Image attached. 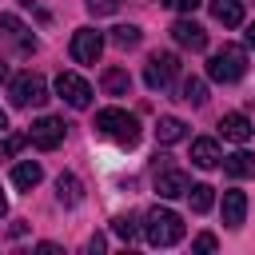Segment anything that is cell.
I'll return each instance as SVG.
<instances>
[{
  "label": "cell",
  "mask_w": 255,
  "mask_h": 255,
  "mask_svg": "<svg viewBox=\"0 0 255 255\" xmlns=\"http://www.w3.org/2000/svg\"><path fill=\"white\" fill-rule=\"evenodd\" d=\"M92 128H96V135H104V139H112V143H120V147H135V143H139V120H135L131 112H124V108H104V112H96Z\"/></svg>",
  "instance_id": "cell-1"
},
{
  "label": "cell",
  "mask_w": 255,
  "mask_h": 255,
  "mask_svg": "<svg viewBox=\"0 0 255 255\" xmlns=\"http://www.w3.org/2000/svg\"><path fill=\"white\" fill-rule=\"evenodd\" d=\"M143 239L151 247H175L183 239V219L171 207H151L143 215Z\"/></svg>",
  "instance_id": "cell-2"
},
{
  "label": "cell",
  "mask_w": 255,
  "mask_h": 255,
  "mask_svg": "<svg viewBox=\"0 0 255 255\" xmlns=\"http://www.w3.org/2000/svg\"><path fill=\"white\" fill-rule=\"evenodd\" d=\"M207 76H211L215 84H235V80H243V76H247V52H243L239 44H223L219 52H211Z\"/></svg>",
  "instance_id": "cell-3"
},
{
  "label": "cell",
  "mask_w": 255,
  "mask_h": 255,
  "mask_svg": "<svg viewBox=\"0 0 255 255\" xmlns=\"http://www.w3.org/2000/svg\"><path fill=\"white\" fill-rule=\"evenodd\" d=\"M0 52L4 56H32L36 52L32 28L20 16H12V12H0Z\"/></svg>",
  "instance_id": "cell-4"
},
{
  "label": "cell",
  "mask_w": 255,
  "mask_h": 255,
  "mask_svg": "<svg viewBox=\"0 0 255 255\" xmlns=\"http://www.w3.org/2000/svg\"><path fill=\"white\" fill-rule=\"evenodd\" d=\"M8 96H12L16 108H40V104L48 100V84H44V76H36V72H20V76L8 84Z\"/></svg>",
  "instance_id": "cell-5"
},
{
  "label": "cell",
  "mask_w": 255,
  "mask_h": 255,
  "mask_svg": "<svg viewBox=\"0 0 255 255\" xmlns=\"http://www.w3.org/2000/svg\"><path fill=\"white\" fill-rule=\"evenodd\" d=\"M175 76H179V56H171V52H155L143 68V80L151 92H167L175 84Z\"/></svg>",
  "instance_id": "cell-6"
},
{
  "label": "cell",
  "mask_w": 255,
  "mask_h": 255,
  "mask_svg": "<svg viewBox=\"0 0 255 255\" xmlns=\"http://www.w3.org/2000/svg\"><path fill=\"white\" fill-rule=\"evenodd\" d=\"M64 131H68L64 120H56V116H40V120L32 124V131H28V143L40 147V151H56V147L64 143Z\"/></svg>",
  "instance_id": "cell-7"
},
{
  "label": "cell",
  "mask_w": 255,
  "mask_h": 255,
  "mask_svg": "<svg viewBox=\"0 0 255 255\" xmlns=\"http://www.w3.org/2000/svg\"><path fill=\"white\" fill-rule=\"evenodd\" d=\"M155 191H159V199H179L191 191V179H187V171L159 163V155H155Z\"/></svg>",
  "instance_id": "cell-8"
},
{
  "label": "cell",
  "mask_w": 255,
  "mask_h": 255,
  "mask_svg": "<svg viewBox=\"0 0 255 255\" xmlns=\"http://www.w3.org/2000/svg\"><path fill=\"white\" fill-rule=\"evenodd\" d=\"M100 56H104V32L76 28L72 32V60L76 64H100Z\"/></svg>",
  "instance_id": "cell-9"
},
{
  "label": "cell",
  "mask_w": 255,
  "mask_h": 255,
  "mask_svg": "<svg viewBox=\"0 0 255 255\" xmlns=\"http://www.w3.org/2000/svg\"><path fill=\"white\" fill-rule=\"evenodd\" d=\"M56 92H60V100H64L68 108H76V112H84V108L92 104V88H88V80L76 76V72H60V76H56Z\"/></svg>",
  "instance_id": "cell-10"
},
{
  "label": "cell",
  "mask_w": 255,
  "mask_h": 255,
  "mask_svg": "<svg viewBox=\"0 0 255 255\" xmlns=\"http://www.w3.org/2000/svg\"><path fill=\"white\" fill-rule=\"evenodd\" d=\"M171 36H175L179 48H191V52H203V48H207V32H203L195 20H175V24H171Z\"/></svg>",
  "instance_id": "cell-11"
},
{
  "label": "cell",
  "mask_w": 255,
  "mask_h": 255,
  "mask_svg": "<svg viewBox=\"0 0 255 255\" xmlns=\"http://www.w3.org/2000/svg\"><path fill=\"white\" fill-rule=\"evenodd\" d=\"M219 131H223V139H231V143H247L251 139V120L243 116V112H227L223 120H219Z\"/></svg>",
  "instance_id": "cell-12"
},
{
  "label": "cell",
  "mask_w": 255,
  "mask_h": 255,
  "mask_svg": "<svg viewBox=\"0 0 255 255\" xmlns=\"http://www.w3.org/2000/svg\"><path fill=\"white\" fill-rule=\"evenodd\" d=\"M219 211H223V227H231V231H235V227L243 223V215H247V195H243V191H235V187H231V191H223Z\"/></svg>",
  "instance_id": "cell-13"
},
{
  "label": "cell",
  "mask_w": 255,
  "mask_h": 255,
  "mask_svg": "<svg viewBox=\"0 0 255 255\" xmlns=\"http://www.w3.org/2000/svg\"><path fill=\"white\" fill-rule=\"evenodd\" d=\"M191 163H195V167H203V171L219 167V163H223L219 143H215V139H207V135H203V139H195V143H191Z\"/></svg>",
  "instance_id": "cell-14"
},
{
  "label": "cell",
  "mask_w": 255,
  "mask_h": 255,
  "mask_svg": "<svg viewBox=\"0 0 255 255\" xmlns=\"http://www.w3.org/2000/svg\"><path fill=\"white\" fill-rule=\"evenodd\" d=\"M40 179H44V167H40L36 159H20V163L12 167V187H20V191H32Z\"/></svg>",
  "instance_id": "cell-15"
},
{
  "label": "cell",
  "mask_w": 255,
  "mask_h": 255,
  "mask_svg": "<svg viewBox=\"0 0 255 255\" xmlns=\"http://www.w3.org/2000/svg\"><path fill=\"white\" fill-rule=\"evenodd\" d=\"M223 171H227L231 179H251V175H255V155L239 147V151L223 155Z\"/></svg>",
  "instance_id": "cell-16"
},
{
  "label": "cell",
  "mask_w": 255,
  "mask_h": 255,
  "mask_svg": "<svg viewBox=\"0 0 255 255\" xmlns=\"http://www.w3.org/2000/svg\"><path fill=\"white\" fill-rule=\"evenodd\" d=\"M56 199H60L64 207H76V203L84 199V187H80V179H76L72 171H60V175H56Z\"/></svg>",
  "instance_id": "cell-17"
},
{
  "label": "cell",
  "mask_w": 255,
  "mask_h": 255,
  "mask_svg": "<svg viewBox=\"0 0 255 255\" xmlns=\"http://www.w3.org/2000/svg\"><path fill=\"white\" fill-rule=\"evenodd\" d=\"M211 16L223 28H239L243 24V0H211Z\"/></svg>",
  "instance_id": "cell-18"
},
{
  "label": "cell",
  "mask_w": 255,
  "mask_h": 255,
  "mask_svg": "<svg viewBox=\"0 0 255 255\" xmlns=\"http://www.w3.org/2000/svg\"><path fill=\"white\" fill-rule=\"evenodd\" d=\"M155 139H159V143H179V139H187V124H183L179 116H159Z\"/></svg>",
  "instance_id": "cell-19"
},
{
  "label": "cell",
  "mask_w": 255,
  "mask_h": 255,
  "mask_svg": "<svg viewBox=\"0 0 255 255\" xmlns=\"http://www.w3.org/2000/svg\"><path fill=\"white\" fill-rule=\"evenodd\" d=\"M100 88H104L108 96H128V92H131V76H128V68H108L104 80H100Z\"/></svg>",
  "instance_id": "cell-20"
},
{
  "label": "cell",
  "mask_w": 255,
  "mask_h": 255,
  "mask_svg": "<svg viewBox=\"0 0 255 255\" xmlns=\"http://www.w3.org/2000/svg\"><path fill=\"white\" fill-rule=\"evenodd\" d=\"M187 203H191V211H195V215L211 211V207H215V187H211V183H191Z\"/></svg>",
  "instance_id": "cell-21"
},
{
  "label": "cell",
  "mask_w": 255,
  "mask_h": 255,
  "mask_svg": "<svg viewBox=\"0 0 255 255\" xmlns=\"http://www.w3.org/2000/svg\"><path fill=\"white\" fill-rule=\"evenodd\" d=\"M179 100H183V104H191V108H203V104H207V84H203L199 76L183 80V84H179Z\"/></svg>",
  "instance_id": "cell-22"
},
{
  "label": "cell",
  "mask_w": 255,
  "mask_h": 255,
  "mask_svg": "<svg viewBox=\"0 0 255 255\" xmlns=\"http://www.w3.org/2000/svg\"><path fill=\"white\" fill-rule=\"evenodd\" d=\"M143 40V32L135 28V24H120V28H112V44L116 48H135Z\"/></svg>",
  "instance_id": "cell-23"
},
{
  "label": "cell",
  "mask_w": 255,
  "mask_h": 255,
  "mask_svg": "<svg viewBox=\"0 0 255 255\" xmlns=\"http://www.w3.org/2000/svg\"><path fill=\"white\" fill-rule=\"evenodd\" d=\"M112 231H116L124 243H135V235H139V223H135V215L128 211V215H116V219H112Z\"/></svg>",
  "instance_id": "cell-24"
},
{
  "label": "cell",
  "mask_w": 255,
  "mask_h": 255,
  "mask_svg": "<svg viewBox=\"0 0 255 255\" xmlns=\"http://www.w3.org/2000/svg\"><path fill=\"white\" fill-rule=\"evenodd\" d=\"M24 143H28V135H20V131H8V135L0 139V159H12V155L24 147Z\"/></svg>",
  "instance_id": "cell-25"
},
{
  "label": "cell",
  "mask_w": 255,
  "mask_h": 255,
  "mask_svg": "<svg viewBox=\"0 0 255 255\" xmlns=\"http://www.w3.org/2000/svg\"><path fill=\"white\" fill-rule=\"evenodd\" d=\"M84 4H88L92 16H112V12L120 8V0H84Z\"/></svg>",
  "instance_id": "cell-26"
},
{
  "label": "cell",
  "mask_w": 255,
  "mask_h": 255,
  "mask_svg": "<svg viewBox=\"0 0 255 255\" xmlns=\"http://www.w3.org/2000/svg\"><path fill=\"white\" fill-rule=\"evenodd\" d=\"M191 251H203V255H207V251H215V235H211V231H203V235H195V243H191Z\"/></svg>",
  "instance_id": "cell-27"
},
{
  "label": "cell",
  "mask_w": 255,
  "mask_h": 255,
  "mask_svg": "<svg viewBox=\"0 0 255 255\" xmlns=\"http://www.w3.org/2000/svg\"><path fill=\"white\" fill-rule=\"evenodd\" d=\"M167 8H175V12H195L199 8V0H163Z\"/></svg>",
  "instance_id": "cell-28"
},
{
  "label": "cell",
  "mask_w": 255,
  "mask_h": 255,
  "mask_svg": "<svg viewBox=\"0 0 255 255\" xmlns=\"http://www.w3.org/2000/svg\"><path fill=\"white\" fill-rule=\"evenodd\" d=\"M104 247H108V243H104V235H92V239H88V251H92V255H96V251H104Z\"/></svg>",
  "instance_id": "cell-29"
},
{
  "label": "cell",
  "mask_w": 255,
  "mask_h": 255,
  "mask_svg": "<svg viewBox=\"0 0 255 255\" xmlns=\"http://www.w3.org/2000/svg\"><path fill=\"white\" fill-rule=\"evenodd\" d=\"M20 4H24V8H28V12H32V16H36V20H48V12H40V8H36V4H32V0H20Z\"/></svg>",
  "instance_id": "cell-30"
},
{
  "label": "cell",
  "mask_w": 255,
  "mask_h": 255,
  "mask_svg": "<svg viewBox=\"0 0 255 255\" xmlns=\"http://www.w3.org/2000/svg\"><path fill=\"white\" fill-rule=\"evenodd\" d=\"M8 231H12V239H20V235H24V231H28V223H24V219H20V223H12V227H8Z\"/></svg>",
  "instance_id": "cell-31"
},
{
  "label": "cell",
  "mask_w": 255,
  "mask_h": 255,
  "mask_svg": "<svg viewBox=\"0 0 255 255\" xmlns=\"http://www.w3.org/2000/svg\"><path fill=\"white\" fill-rule=\"evenodd\" d=\"M247 44H251V48H255V24H251V28H247Z\"/></svg>",
  "instance_id": "cell-32"
},
{
  "label": "cell",
  "mask_w": 255,
  "mask_h": 255,
  "mask_svg": "<svg viewBox=\"0 0 255 255\" xmlns=\"http://www.w3.org/2000/svg\"><path fill=\"white\" fill-rule=\"evenodd\" d=\"M0 131H8V116L4 112H0Z\"/></svg>",
  "instance_id": "cell-33"
},
{
  "label": "cell",
  "mask_w": 255,
  "mask_h": 255,
  "mask_svg": "<svg viewBox=\"0 0 255 255\" xmlns=\"http://www.w3.org/2000/svg\"><path fill=\"white\" fill-rule=\"evenodd\" d=\"M4 211H8V199H4V191H0V215H4Z\"/></svg>",
  "instance_id": "cell-34"
}]
</instances>
